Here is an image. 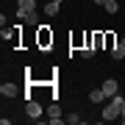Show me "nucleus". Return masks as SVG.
I'll use <instances>...</instances> for the list:
<instances>
[{"label":"nucleus","mask_w":125,"mask_h":125,"mask_svg":"<svg viewBox=\"0 0 125 125\" xmlns=\"http://www.w3.org/2000/svg\"><path fill=\"white\" fill-rule=\"evenodd\" d=\"M120 108H122V94H114L111 100L103 106V114H100V120L103 122H111V120H117V117H122L120 114Z\"/></svg>","instance_id":"1"},{"label":"nucleus","mask_w":125,"mask_h":125,"mask_svg":"<svg viewBox=\"0 0 125 125\" xmlns=\"http://www.w3.org/2000/svg\"><path fill=\"white\" fill-rule=\"evenodd\" d=\"M33 11H36V0H17V17L20 20H25Z\"/></svg>","instance_id":"2"},{"label":"nucleus","mask_w":125,"mask_h":125,"mask_svg":"<svg viewBox=\"0 0 125 125\" xmlns=\"http://www.w3.org/2000/svg\"><path fill=\"white\" fill-rule=\"evenodd\" d=\"M42 111H45V108H42L36 100H28V103H25V114H28V120H39Z\"/></svg>","instance_id":"3"},{"label":"nucleus","mask_w":125,"mask_h":125,"mask_svg":"<svg viewBox=\"0 0 125 125\" xmlns=\"http://www.w3.org/2000/svg\"><path fill=\"white\" fill-rule=\"evenodd\" d=\"M103 92H106L108 97H114V94L120 92V86H117V81H114V78H108V81H103Z\"/></svg>","instance_id":"4"},{"label":"nucleus","mask_w":125,"mask_h":125,"mask_svg":"<svg viewBox=\"0 0 125 125\" xmlns=\"http://www.w3.org/2000/svg\"><path fill=\"white\" fill-rule=\"evenodd\" d=\"M106 97H108V94L103 92V86H100V89H92V92H89V103H103Z\"/></svg>","instance_id":"5"},{"label":"nucleus","mask_w":125,"mask_h":125,"mask_svg":"<svg viewBox=\"0 0 125 125\" xmlns=\"http://www.w3.org/2000/svg\"><path fill=\"white\" fill-rule=\"evenodd\" d=\"M0 94H3V97H14V94H17V86L14 83H3L0 86Z\"/></svg>","instance_id":"6"},{"label":"nucleus","mask_w":125,"mask_h":125,"mask_svg":"<svg viewBox=\"0 0 125 125\" xmlns=\"http://www.w3.org/2000/svg\"><path fill=\"white\" fill-rule=\"evenodd\" d=\"M58 6H61V3H56V0H47L45 14H47V17H56V14H58Z\"/></svg>","instance_id":"7"},{"label":"nucleus","mask_w":125,"mask_h":125,"mask_svg":"<svg viewBox=\"0 0 125 125\" xmlns=\"http://www.w3.org/2000/svg\"><path fill=\"white\" fill-rule=\"evenodd\" d=\"M122 56H125V45L120 42V45H114V47H111V58H117V61H120Z\"/></svg>","instance_id":"8"},{"label":"nucleus","mask_w":125,"mask_h":125,"mask_svg":"<svg viewBox=\"0 0 125 125\" xmlns=\"http://www.w3.org/2000/svg\"><path fill=\"white\" fill-rule=\"evenodd\" d=\"M94 53H97V47H94V45H86L83 50H81V56H83V58H92Z\"/></svg>","instance_id":"9"},{"label":"nucleus","mask_w":125,"mask_h":125,"mask_svg":"<svg viewBox=\"0 0 125 125\" xmlns=\"http://www.w3.org/2000/svg\"><path fill=\"white\" fill-rule=\"evenodd\" d=\"M103 9H106V14H117V9H120V6H117V0H108Z\"/></svg>","instance_id":"10"},{"label":"nucleus","mask_w":125,"mask_h":125,"mask_svg":"<svg viewBox=\"0 0 125 125\" xmlns=\"http://www.w3.org/2000/svg\"><path fill=\"white\" fill-rule=\"evenodd\" d=\"M64 120H67V125H78L81 117H78V114H70V117H64Z\"/></svg>","instance_id":"11"},{"label":"nucleus","mask_w":125,"mask_h":125,"mask_svg":"<svg viewBox=\"0 0 125 125\" xmlns=\"http://www.w3.org/2000/svg\"><path fill=\"white\" fill-rule=\"evenodd\" d=\"M25 22H28V25H36V22H39V17H36V11H33V14H28V17H25Z\"/></svg>","instance_id":"12"},{"label":"nucleus","mask_w":125,"mask_h":125,"mask_svg":"<svg viewBox=\"0 0 125 125\" xmlns=\"http://www.w3.org/2000/svg\"><path fill=\"white\" fill-rule=\"evenodd\" d=\"M92 3H97V6H106V3H108V0H92Z\"/></svg>","instance_id":"13"},{"label":"nucleus","mask_w":125,"mask_h":125,"mask_svg":"<svg viewBox=\"0 0 125 125\" xmlns=\"http://www.w3.org/2000/svg\"><path fill=\"white\" fill-rule=\"evenodd\" d=\"M120 114H122V117H125V97H122V108H120Z\"/></svg>","instance_id":"14"},{"label":"nucleus","mask_w":125,"mask_h":125,"mask_svg":"<svg viewBox=\"0 0 125 125\" xmlns=\"http://www.w3.org/2000/svg\"><path fill=\"white\" fill-rule=\"evenodd\" d=\"M56 3H64V0H56Z\"/></svg>","instance_id":"15"},{"label":"nucleus","mask_w":125,"mask_h":125,"mask_svg":"<svg viewBox=\"0 0 125 125\" xmlns=\"http://www.w3.org/2000/svg\"><path fill=\"white\" fill-rule=\"evenodd\" d=\"M122 122H125V117H122Z\"/></svg>","instance_id":"16"},{"label":"nucleus","mask_w":125,"mask_h":125,"mask_svg":"<svg viewBox=\"0 0 125 125\" xmlns=\"http://www.w3.org/2000/svg\"><path fill=\"white\" fill-rule=\"evenodd\" d=\"M122 45H125V39H122Z\"/></svg>","instance_id":"17"}]
</instances>
